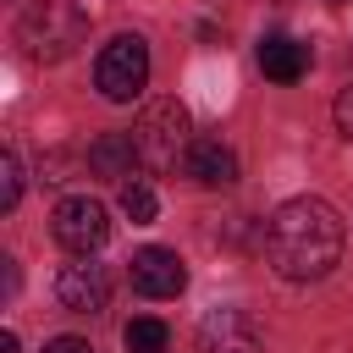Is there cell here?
Returning <instances> with one entry per match:
<instances>
[{"mask_svg": "<svg viewBox=\"0 0 353 353\" xmlns=\"http://www.w3.org/2000/svg\"><path fill=\"white\" fill-rule=\"evenodd\" d=\"M17 199H22V160H17V149H6L0 154V210H17Z\"/></svg>", "mask_w": 353, "mask_h": 353, "instance_id": "14", "label": "cell"}, {"mask_svg": "<svg viewBox=\"0 0 353 353\" xmlns=\"http://www.w3.org/2000/svg\"><path fill=\"white\" fill-rule=\"evenodd\" d=\"M188 143H193L188 138V110L176 99H154L132 121V149H138V165H149V171H171L188 154Z\"/></svg>", "mask_w": 353, "mask_h": 353, "instance_id": "3", "label": "cell"}, {"mask_svg": "<svg viewBox=\"0 0 353 353\" xmlns=\"http://www.w3.org/2000/svg\"><path fill=\"white\" fill-rule=\"evenodd\" d=\"M44 353H94L83 336H55V342H44Z\"/></svg>", "mask_w": 353, "mask_h": 353, "instance_id": "16", "label": "cell"}, {"mask_svg": "<svg viewBox=\"0 0 353 353\" xmlns=\"http://www.w3.org/2000/svg\"><path fill=\"white\" fill-rule=\"evenodd\" d=\"M121 215H127L132 226H149V221L160 215L154 188H149V182H138V176H132V182H121Z\"/></svg>", "mask_w": 353, "mask_h": 353, "instance_id": "13", "label": "cell"}, {"mask_svg": "<svg viewBox=\"0 0 353 353\" xmlns=\"http://www.w3.org/2000/svg\"><path fill=\"white\" fill-rule=\"evenodd\" d=\"M50 237H55L66 254H94V248L110 243V215H105L99 199L72 193V199L55 204V215H50Z\"/></svg>", "mask_w": 353, "mask_h": 353, "instance_id": "5", "label": "cell"}, {"mask_svg": "<svg viewBox=\"0 0 353 353\" xmlns=\"http://www.w3.org/2000/svg\"><path fill=\"white\" fill-rule=\"evenodd\" d=\"M121 342H127V353H165L171 331H165V320H154V314H138V320H127Z\"/></svg>", "mask_w": 353, "mask_h": 353, "instance_id": "12", "label": "cell"}, {"mask_svg": "<svg viewBox=\"0 0 353 353\" xmlns=\"http://www.w3.org/2000/svg\"><path fill=\"white\" fill-rule=\"evenodd\" d=\"M55 298H61V309H72V314H99V309L110 303V276H105V265H88V254H77V265H61Z\"/></svg>", "mask_w": 353, "mask_h": 353, "instance_id": "6", "label": "cell"}, {"mask_svg": "<svg viewBox=\"0 0 353 353\" xmlns=\"http://www.w3.org/2000/svg\"><path fill=\"white\" fill-rule=\"evenodd\" d=\"M182 165H188V176L204 182V188H226V182H237V154H232L221 138H193L188 154H182Z\"/></svg>", "mask_w": 353, "mask_h": 353, "instance_id": "9", "label": "cell"}, {"mask_svg": "<svg viewBox=\"0 0 353 353\" xmlns=\"http://www.w3.org/2000/svg\"><path fill=\"white\" fill-rule=\"evenodd\" d=\"M188 287V265L176 248H138L132 254V292L143 298H176Z\"/></svg>", "mask_w": 353, "mask_h": 353, "instance_id": "8", "label": "cell"}, {"mask_svg": "<svg viewBox=\"0 0 353 353\" xmlns=\"http://www.w3.org/2000/svg\"><path fill=\"white\" fill-rule=\"evenodd\" d=\"M347 226L325 199H287L265 226V254L287 281H320L342 265Z\"/></svg>", "mask_w": 353, "mask_h": 353, "instance_id": "1", "label": "cell"}, {"mask_svg": "<svg viewBox=\"0 0 353 353\" xmlns=\"http://www.w3.org/2000/svg\"><path fill=\"white\" fill-rule=\"evenodd\" d=\"M88 39V11L77 0H28L17 11V44L28 61H66Z\"/></svg>", "mask_w": 353, "mask_h": 353, "instance_id": "2", "label": "cell"}, {"mask_svg": "<svg viewBox=\"0 0 353 353\" xmlns=\"http://www.w3.org/2000/svg\"><path fill=\"white\" fill-rule=\"evenodd\" d=\"M138 165V149H132V132H105L88 143V171L94 176H110V182H127Z\"/></svg>", "mask_w": 353, "mask_h": 353, "instance_id": "11", "label": "cell"}, {"mask_svg": "<svg viewBox=\"0 0 353 353\" xmlns=\"http://www.w3.org/2000/svg\"><path fill=\"white\" fill-rule=\"evenodd\" d=\"M149 83V44L138 33H116L99 61H94V88L110 99V105H132Z\"/></svg>", "mask_w": 353, "mask_h": 353, "instance_id": "4", "label": "cell"}, {"mask_svg": "<svg viewBox=\"0 0 353 353\" xmlns=\"http://www.w3.org/2000/svg\"><path fill=\"white\" fill-rule=\"evenodd\" d=\"M336 6H342V0H336Z\"/></svg>", "mask_w": 353, "mask_h": 353, "instance_id": "18", "label": "cell"}, {"mask_svg": "<svg viewBox=\"0 0 353 353\" xmlns=\"http://www.w3.org/2000/svg\"><path fill=\"white\" fill-rule=\"evenodd\" d=\"M259 72H265L270 83H298V77L309 72V44H298V39H287V33H270V39L259 44Z\"/></svg>", "mask_w": 353, "mask_h": 353, "instance_id": "10", "label": "cell"}, {"mask_svg": "<svg viewBox=\"0 0 353 353\" xmlns=\"http://www.w3.org/2000/svg\"><path fill=\"white\" fill-rule=\"evenodd\" d=\"M0 353H17V331H0Z\"/></svg>", "mask_w": 353, "mask_h": 353, "instance_id": "17", "label": "cell"}, {"mask_svg": "<svg viewBox=\"0 0 353 353\" xmlns=\"http://www.w3.org/2000/svg\"><path fill=\"white\" fill-rule=\"evenodd\" d=\"M331 116H336V127H342V132L353 138V88H342V94H336V105H331Z\"/></svg>", "mask_w": 353, "mask_h": 353, "instance_id": "15", "label": "cell"}, {"mask_svg": "<svg viewBox=\"0 0 353 353\" xmlns=\"http://www.w3.org/2000/svg\"><path fill=\"white\" fill-rule=\"evenodd\" d=\"M199 353H265V336L243 309H210L199 320Z\"/></svg>", "mask_w": 353, "mask_h": 353, "instance_id": "7", "label": "cell"}]
</instances>
